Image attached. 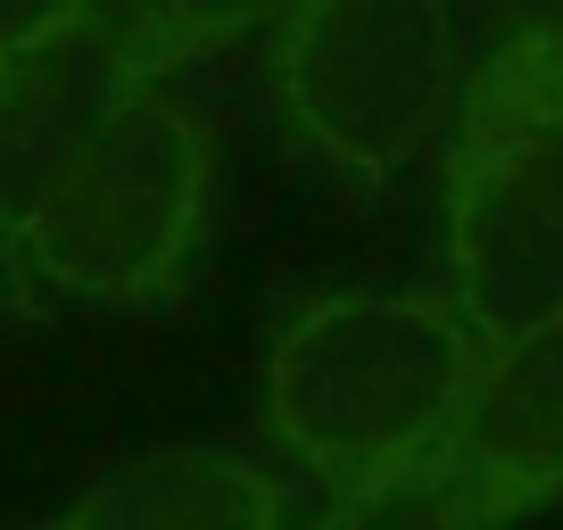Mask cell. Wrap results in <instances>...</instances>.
I'll list each match as a JSON object with an SVG mask.
<instances>
[{"label":"cell","instance_id":"6da1fadb","mask_svg":"<svg viewBox=\"0 0 563 530\" xmlns=\"http://www.w3.org/2000/svg\"><path fill=\"white\" fill-rule=\"evenodd\" d=\"M481 340L448 290H340L282 323L265 415L323 489H373L440 456Z\"/></svg>","mask_w":563,"mask_h":530},{"label":"cell","instance_id":"5b68a950","mask_svg":"<svg viewBox=\"0 0 563 530\" xmlns=\"http://www.w3.org/2000/svg\"><path fill=\"white\" fill-rule=\"evenodd\" d=\"M166 58L175 51L133 0H75L58 25L0 51V249L42 216V199L100 142V124Z\"/></svg>","mask_w":563,"mask_h":530},{"label":"cell","instance_id":"9c48e42d","mask_svg":"<svg viewBox=\"0 0 563 530\" xmlns=\"http://www.w3.org/2000/svg\"><path fill=\"white\" fill-rule=\"evenodd\" d=\"M133 9L150 18V34L175 58H208V51H224V42L257 34V25L290 18V0H133Z\"/></svg>","mask_w":563,"mask_h":530},{"label":"cell","instance_id":"7a4b0ae2","mask_svg":"<svg viewBox=\"0 0 563 530\" xmlns=\"http://www.w3.org/2000/svg\"><path fill=\"white\" fill-rule=\"evenodd\" d=\"M448 299L473 340L563 316V25L473 67L448 124Z\"/></svg>","mask_w":563,"mask_h":530},{"label":"cell","instance_id":"277c9868","mask_svg":"<svg viewBox=\"0 0 563 530\" xmlns=\"http://www.w3.org/2000/svg\"><path fill=\"white\" fill-rule=\"evenodd\" d=\"M274 100L323 175L349 191H389L456 124V0H290L274 42Z\"/></svg>","mask_w":563,"mask_h":530},{"label":"cell","instance_id":"8992f818","mask_svg":"<svg viewBox=\"0 0 563 530\" xmlns=\"http://www.w3.org/2000/svg\"><path fill=\"white\" fill-rule=\"evenodd\" d=\"M440 464L481 530H514L563 497V316L481 340Z\"/></svg>","mask_w":563,"mask_h":530},{"label":"cell","instance_id":"ba28073f","mask_svg":"<svg viewBox=\"0 0 563 530\" xmlns=\"http://www.w3.org/2000/svg\"><path fill=\"white\" fill-rule=\"evenodd\" d=\"M316 530H481L473 506L456 497L448 464H415L398 481H373V489H340L332 506L316 514Z\"/></svg>","mask_w":563,"mask_h":530},{"label":"cell","instance_id":"3957f363","mask_svg":"<svg viewBox=\"0 0 563 530\" xmlns=\"http://www.w3.org/2000/svg\"><path fill=\"white\" fill-rule=\"evenodd\" d=\"M191 58H166L133 84V100L100 124L75 175L42 199V216L9 241V265L58 299L150 307L191 274L208 232V108L191 91Z\"/></svg>","mask_w":563,"mask_h":530},{"label":"cell","instance_id":"30bf717a","mask_svg":"<svg viewBox=\"0 0 563 530\" xmlns=\"http://www.w3.org/2000/svg\"><path fill=\"white\" fill-rule=\"evenodd\" d=\"M75 0H0V51H18L25 34H42V25H58Z\"/></svg>","mask_w":563,"mask_h":530},{"label":"cell","instance_id":"52a82bcc","mask_svg":"<svg viewBox=\"0 0 563 530\" xmlns=\"http://www.w3.org/2000/svg\"><path fill=\"white\" fill-rule=\"evenodd\" d=\"M58 530H290L282 489L224 448H166L75 497Z\"/></svg>","mask_w":563,"mask_h":530}]
</instances>
